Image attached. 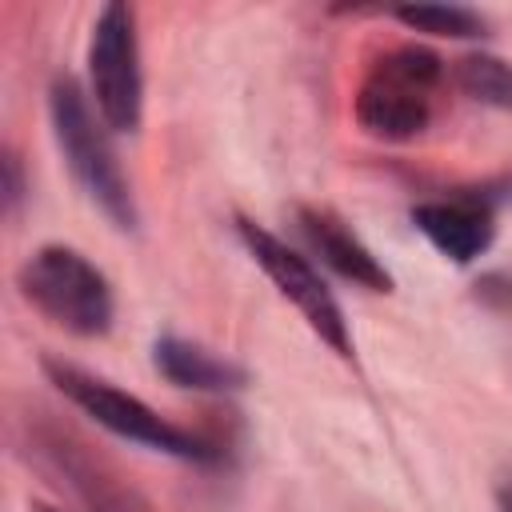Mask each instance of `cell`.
I'll return each instance as SVG.
<instances>
[{"instance_id": "cell-13", "label": "cell", "mask_w": 512, "mask_h": 512, "mask_svg": "<svg viewBox=\"0 0 512 512\" xmlns=\"http://www.w3.org/2000/svg\"><path fill=\"white\" fill-rule=\"evenodd\" d=\"M500 512H512V476L500 484Z\"/></svg>"}, {"instance_id": "cell-4", "label": "cell", "mask_w": 512, "mask_h": 512, "mask_svg": "<svg viewBox=\"0 0 512 512\" xmlns=\"http://www.w3.org/2000/svg\"><path fill=\"white\" fill-rule=\"evenodd\" d=\"M16 288L44 320L72 336L92 340L112 328L116 300L108 276L68 244H40L16 268Z\"/></svg>"}, {"instance_id": "cell-5", "label": "cell", "mask_w": 512, "mask_h": 512, "mask_svg": "<svg viewBox=\"0 0 512 512\" xmlns=\"http://www.w3.org/2000/svg\"><path fill=\"white\" fill-rule=\"evenodd\" d=\"M88 92L96 100L100 120L112 132H136L144 116V72H140V40L136 12L120 0L104 4L92 20L88 36Z\"/></svg>"}, {"instance_id": "cell-14", "label": "cell", "mask_w": 512, "mask_h": 512, "mask_svg": "<svg viewBox=\"0 0 512 512\" xmlns=\"http://www.w3.org/2000/svg\"><path fill=\"white\" fill-rule=\"evenodd\" d=\"M32 512H60V508H48V504H36Z\"/></svg>"}, {"instance_id": "cell-8", "label": "cell", "mask_w": 512, "mask_h": 512, "mask_svg": "<svg viewBox=\"0 0 512 512\" xmlns=\"http://www.w3.org/2000/svg\"><path fill=\"white\" fill-rule=\"evenodd\" d=\"M300 236L308 248L344 280L368 288V292H392V272L372 256V248L328 208H296Z\"/></svg>"}, {"instance_id": "cell-2", "label": "cell", "mask_w": 512, "mask_h": 512, "mask_svg": "<svg viewBox=\"0 0 512 512\" xmlns=\"http://www.w3.org/2000/svg\"><path fill=\"white\" fill-rule=\"evenodd\" d=\"M48 120H52V136L56 148L64 152L76 184L84 188V196L120 228L132 232L136 228V200L128 188V176L112 152L108 140V124L100 120V112H92L88 96L80 92L76 80L56 76L48 88Z\"/></svg>"}, {"instance_id": "cell-12", "label": "cell", "mask_w": 512, "mask_h": 512, "mask_svg": "<svg viewBox=\"0 0 512 512\" xmlns=\"http://www.w3.org/2000/svg\"><path fill=\"white\" fill-rule=\"evenodd\" d=\"M20 196H24V184H20V172H16V156H4V200H8V212L16 208Z\"/></svg>"}, {"instance_id": "cell-1", "label": "cell", "mask_w": 512, "mask_h": 512, "mask_svg": "<svg viewBox=\"0 0 512 512\" xmlns=\"http://www.w3.org/2000/svg\"><path fill=\"white\" fill-rule=\"evenodd\" d=\"M440 84H444V60L432 48L424 44L388 48L368 64L352 96V116L376 140L388 144L412 140L432 124Z\"/></svg>"}, {"instance_id": "cell-11", "label": "cell", "mask_w": 512, "mask_h": 512, "mask_svg": "<svg viewBox=\"0 0 512 512\" xmlns=\"http://www.w3.org/2000/svg\"><path fill=\"white\" fill-rule=\"evenodd\" d=\"M392 16L400 24H408L412 32H428V36H448V40H472L484 32V16L460 4H400L392 8Z\"/></svg>"}, {"instance_id": "cell-9", "label": "cell", "mask_w": 512, "mask_h": 512, "mask_svg": "<svg viewBox=\"0 0 512 512\" xmlns=\"http://www.w3.org/2000/svg\"><path fill=\"white\" fill-rule=\"evenodd\" d=\"M152 364L168 384L192 388V392H236L248 384V372L240 364L180 336H160L152 348Z\"/></svg>"}, {"instance_id": "cell-3", "label": "cell", "mask_w": 512, "mask_h": 512, "mask_svg": "<svg viewBox=\"0 0 512 512\" xmlns=\"http://www.w3.org/2000/svg\"><path fill=\"white\" fill-rule=\"evenodd\" d=\"M40 368H44V376L52 380V388L68 404H76L88 420H96L112 436L132 440V444L152 448V452H164V456H176V460H192V464L216 460V448L204 436L164 420L152 404H144L140 396L108 384L104 376H92V372H84V368H76L68 360H52V356L40 360Z\"/></svg>"}, {"instance_id": "cell-10", "label": "cell", "mask_w": 512, "mask_h": 512, "mask_svg": "<svg viewBox=\"0 0 512 512\" xmlns=\"http://www.w3.org/2000/svg\"><path fill=\"white\" fill-rule=\"evenodd\" d=\"M452 76L468 100L512 112V60H500L492 52H468L456 60Z\"/></svg>"}, {"instance_id": "cell-7", "label": "cell", "mask_w": 512, "mask_h": 512, "mask_svg": "<svg viewBox=\"0 0 512 512\" xmlns=\"http://www.w3.org/2000/svg\"><path fill=\"white\" fill-rule=\"evenodd\" d=\"M412 224L428 236V244L452 264H472L488 252L496 236V212L480 196H444L412 208Z\"/></svg>"}, {"instance_id": "cell-6", "label": "cell", "mask_w": 512, "mask_h": 512, "mask_svg": "<svg viewBox=\"0 0 512 512\" xmlns=\"http://www.w3.org/2000/svg\"><path fill=\"white\" fill-rule=\"evenodd\" d=\"M236 236L244 240L248 256L260 264V272L276 284V292L304 316V324L336 352V356H352V332L344 320L340 300L332 296V288L324 284V276L316 272V264L308 256H300L296 248H288L280 236H272L268 228L252 224V220H236Z\"/></svg>"}]
</instances>
